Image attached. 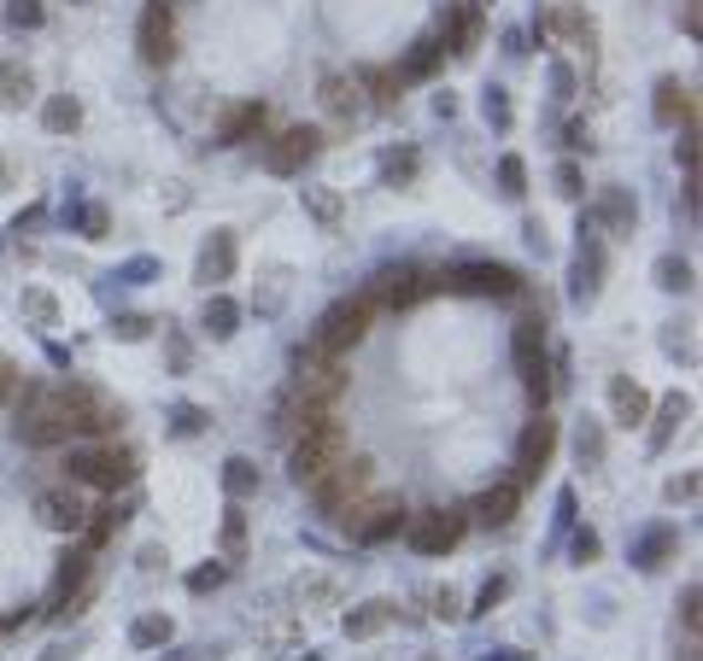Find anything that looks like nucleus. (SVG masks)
I'll use <instances>...</instances> for the list:
<instances>
[{
    "mask_svg": "<svg viewBox=\"0 0 703 661\" xmlns=\"http://www.w3.org/2000/svg\"><path fill=\"white\" fill-rule=\"evenodd\" d=\"M223 492H230L235 504L253 498V492H258V463L253 457H230V463H223Z\"/></svg>",
    "mask_w": 703,
    "mask_h": 661,
    "instance_id": "f704fd0d",
    "label": "nucleus"
},
{
    "mask_svg": "<svg viewBox=\"0 0 703 661\" xmlns=\"http://www.w3.org/2000/svg\"><path fill=\"white\" fill-rule=\"evenodd\" d=\"M30 100V71L18 65V59H0V106L18 112Z\"/></svg>",
    "mask_w": 703,
    "mask_h": 661,
    "instance_id": "473e14b6",
    "label": "nucleus"
},
{
    "mask_svg": "<svg viewBox=\"0 0 703 661\" xmlns=\"http://www.w3.org/2000/svg\"><path fill=\"white\" fill-rule=\"evenodd\" d=\"M59 410H65V427H71V440H106V433L123 422L118 410L106 404V392L89 386V381H65L53 392Z\"/></svg>",
    "mask_w": 703,
    "mask_h": 661,
    "instance_id": "7ed1b4c3",
    "label": "nucleus"
},
{
    "mask_svg": "<svg viewBox=\"0 0 703 661\" xmlns=\"http://www.w3.org/2000/svg\"><path fill=\"white\" fill-rule=\"evenodd\" d=\"M135 53H141V65H153V71H164L176 59V18H171L164 0H147V7H141V18H135Z\"/></svg>",
    "mask_w": 703,
    "mask_h": 661,
    "instance_id": "6e6552de",
    "label": "nucleus"
},
{
    "mask_svg": "<svg viewBox=\"0 0 703 661\" xmlns=\"http://www.w3.org/2000/svg\"><path fill=\"white\" fill-rule=\"evenodd\" d=\"M410 176H417V153H393L387 164H381V182H393V188H399V182H410Z\"/></svg>",
    "mask_w": 703,
    "mask_h": 661,
    "instance_id": "a18cd8bd",
    "label": "nucleus"
},
{
    "mask_svg": "<svg viewBox=\"0 0 703 661\" xmlns=\"http://www.w3.org/2000/svg\"><path fill=\"white\" fill-rule=\"evenodd\" d=\"M546 24H551V30H563L569 41H581V48H592V18H587L581 7H557Z\"/></svg>",
    "mask_w": 703,
    "mask_h": 661,
    "instance_id": "e433bc0d",
    "label": "nucleus"
},
{
    "mask_svg": "<svg viewBox=\"0 0 703 661\" xmlns=\"http://www.w3.org/2000/svg\"><path fill=\"white\" fill-rule=\"evenodd\" d=\"M510 358L522 363V369L546 358V317H540V311H528L522 322L510 328Z\"/></svg>",
    "mask_w": 703,
    "mask_h": 661,
    "instance_id": "b1692460",
    "label": "nucleus"
},
{
    "mask_svg": "<svg viewBox=\"0 0 703 661\" xmlns=\"http://www.w3.org/2000/svg\"><path fill=\"white\" fill-rule=\"evenodd\" d=\"M669 498H697V474H680V481H669Z\"/></svg>",
    "mask_w": 703,
    "mask_h": 661,
    "instance_id": "052dcab7",
    "label": "nucleus"
},
{
    "mask_svg": "<svg viewBox=\"0 0 703 661\" xmlns=\"http://www.w3.org/2000/svg\"><path fill=\"white\" fill-rule=\"evenodd\" d=\"M41 18H48L41 0H7V24L12 30H41Z\"/></svg>",
    "mask_w": 703,
    "mask_h": 661,
    "instance_id": "79ce46f5",
    "label": "nucleus"
},
{
    "mask_svg": "<svg viewBox=\"0 0 703 661\" xmlns=\"http://www.w3.org/2000/svg\"><path fill=\"white\" fill-rule=\"evenodd\" d=\"M505 591H510V580H505V574H492V580L481 586V597H475V614H487L492 603H505Z\"/></svg>",
    "mask_w": 703,
    "mask_h": 661,
    "instance_id": "8fccbe9b",
    "label": "nucleus"
},
{
    "mask_svg": "<svg viewBox=\"0 0 703 661\" xmlns=\"http://www.w3.org/2000/svg\"><path fill=\"white\" fill-rule=\"evenodd\" d=\"M35 661H71V650H65V644H53V650H41Z\"/></svg>",
    "mask_w": 703,
    "mask_h": 661,
    "instance_id": "e2e57ef3",
    "label": "nucleus"
},
{
    "mask_svg": "<svg viewBox=\"0 0 703 661\" xmlns=\"http://www.w3.org/2000/svg\"><path fill=\"white\" fill-rule=\"evenodd\" d=\"M656 287H669V293H692V264L686 258H656Z\"/></svg>",
    "mask_w": 703,
    "mask_h": 661,
    "instance_id": "58836bf2",
    "label": "nucleus"
},
{
    "mask_svg": "<svg viewBox=\"0 0 703 661\" xmlns=\"http://www.w3.org/2000/svg\"><path fill=\"white\" fill-rule=\"evenodd\" d=\"M487 661H528L522 650H499V655H487Z\"/></svg>",
    "mask_w": 703,
    "mask_h": 661,
    "instance_id": "0e129e2a",
    "label": "nucleus"
},
{
    "mask_svg": "<svg viewBox=\"0 0 703 661\" xmlns=\"http://www.w3.org/2000/svg\"><path fill=\"white\" fill-rule=\"evenodd\" d=\"M369 317H376V304H369L364 293L358 299H340L328 304V311L317 317V334H312V351H323V358H346L352 345H358L369 334Z\"/></svg>",
    "mask_w": 703,
    "mask_h": 661,
    "instance_id": "20e7f679",
    "label": "nucleus"
},
{
    "mask_svg": "<svg viewBox=\"0 0 703 661\" xmlns=\"http://www.w3.org/2000/svg\"><path fill=\"white\" fill-rule=\"evenodd\" d=\"M241 545H246V515H241V504H235V509H230V521H223V550L241 556Z\"/></svg>",
    "mask_w": 703,
    "mask_h": 661,
    "instance_id": "09e8293b",
    "label": "nucleus"
},
{
    "mask_svg": "<svg viewBox=\"0 0 703 661\" xmlns=\"http://www.w3.org/2000/svg\"><path fill=\"white\" fill-rule=\"evenodd\" d=\"M369 481H376V463H369V457H340V463L312 486V498H317L323 515H346V509L369 492Z\"/></svg>",
    "mask_w": 703,
    "mask_h": 661,
    "instance_id": "423d86ee",
    "label": "nucleus"
},
{
    "mask_svg": "<svg viewBox=\"0 0 703 661\" xmlns=\"http://www.w3.org/2000/svg\"><path fill=\"white\" fill-rule=\"evenodd\" d=\"M77 223H82V235H89V240H100V235H106V211H100V205H89V211H82Z\"/></svg>",
    "mask_w": 703,
    "mask_h": 661,
    "instance_id": "4d7b16f0",
    "label": "nucleus"
},
{
    "mask_svg": "<svg viewBox=\"0 0 703 661\" xmlns=\"http://www.w3.org/2000/svg\"><path fill=\"white\" fill-rule=\"evenodd\" d=\"M598 556V533H574V562H592Z\"/></svg>",
    "mask_w": 703,
    "mask_h": 661,
    "instance_id": "680f3d73",
    "label": "nucleus"
},
{
    "mask_svg": "<svg viewBox=\"0 0 703 661\" xmlns=\"http://www.w3.org/2000/svg\"><path fill=\"white\" fill-rule=\"evenodd\" d=\"M346 392V369L340 358H323V351H299V399L305 404H335Z\"/></svg>",
    "mask_w": 703,
    "mask_h": 661,
    "instance_id": "ddd939ff",
    "label": "nucleus"
},
{
    "mask_svg": "<svg viewBox=\"0 0 703 661\" xmlns=\"http://www.w3.org/2000/svg\"><path fill=\"white\" fill-rule=\"evenodd\" d=\"M18 386H24V369H18L12 358H0V410H12Z\"/></svg>",
    "mask_w": 703,
    "mask_h": 661,
    "instance_id": "49530a36",
    "label": "nucleus"
},
{
    "mask_svg": "<svg viewBox=\"0 0 703 661\" xmlns=\"http://www.w3.org/2000/svg\"><path fill=\"white\" fill-rule=\"evenodd\" d=\"M674 158L686 164V171H697V123H686V135L674 141Z\"/></svg>",
    "mask_w": 703,
    "mask_h": 661,
    "instance_id": "603ef678",
    "label": "nucleus"
},
{
    "mask_svg": "<svg viewBox=\"0 0 703 661\" xmlns=\"http://www.w3.org/2000/svg\"><path fill=\"white\" fill-rule=\"evenodd\" d=\"M697 603H703V586L692 580L686 591H680V621H686V638H697V614H703Z\"/></svg>",
    "mask_w": 703,
    "mask_h": 661,
    "instance_id": "de8ad7c7",
    "label": "nucleus"
},
{
    "mask_svg": "<svg viewBox=\"0 0 703 661\" xmlns=\"http://www.w3.org/2000/svg\"><path fill=\"white\" fill-rule=\"evenodd\" d=\"M35 515H41V527H53V533H82V521H89V504H82V492L65 481V486L35 492Z\"/></svg>",
    "mask_w": 703,
    "mask_h": 661,
    "instance_id": "4468645a",
    "label": "nucleus"
},
{
    "mask_svg": "<svg viewBox=\"0 0 703 661\" xmlns=\"http://www.w3.org/2000/svg\"><path fill=\"white\" fill-rule=\"evenodd\" d=\"M340 521L358 533V545H387V539H399V533H405L410 509L399 498H369V504H352Z\"/></svg>",
    "mask_w": 703,
    "mask_h": 661,
    "instance_id": "9d476101",
    "label": "nucleus"
},
{
    "mask_svg": "<svg viewBox=\"0 0 703 661\" xmlns=\"http://www.w3.org/2000/svg\"><path fill=\"white\" fill-rule=\"evenodd\" d=\"M610 410L622 427H639V422H651V392L633 375H610Z\"/></svg>",
    "mask_w": 703,
    "mask_h": 661,
    "instance_id": "a211bd4d",
    "label": "nucleus"
},
{
    "mask_svg": "<svg viewBox=\"0 0 703 661\" xmlns=\"http://www.w3.org/2000/svg\"><path fill=\"white\" fill-rule=\"evenodd\" d=\"M258 130H264V100H241V106H230L217 123V147H241V141H253Z\"/></svg>",
    "mask_w": 703,
    "mask_h": 661,
    "instance_id": "6ab92c4d",
    "label": "nucleus"
},
{
    "mask_svg": "<svg viewBox=\"0 0 703 661\" xmlns=\"http://www.w3.org/2000/svg\"><path fill=\"white\" fill-rule=\"evenodd\" d=\"M0 194H7V164H0Z\"/></svg>",
    "mask_w": 703,
    "mask_h": 661,
    "instance_id": "338daca9",
    "label": "nucleus"
},
{
    "mask_svg": "<svg viewBox=\"0 0 703 661\" xmlns=\"http://www.w3.org/2000/svg\"><path fill=\"white\" fill-rule=\"evenodd\" d=\"M235 328H241V304H235L230 293H212V299H205V334H212V340H230Z\"/></svg>",
    "mask_w": 703,
    "mask_h": 661,
    "instance_id": "2f4dec72",
    "label": "nucleus"
},
{
    "mask_svg": "<svg viewBox=\"0 0 703 661\" xmlns=\"http://www.w3.org/2000/svg\"><path fill=\"white\" fill-rule=\"evenodd\" d=\"M446 293H469V299H516L522 293V276L510 264H451V270L434 276Z\"/></svg>",
    "mask_w": 703,
    "mask_h": 661,
    "instance_id": "39448f33",
    "label": "nucleus"
},
{
    "mask_svg": "<svg viewBox=\"0 0 703 661\" xmlns=\"http://www.w3.org/2000/svg\"><path fill=\"white\" fill-rule=\"evenodd\" d=\"M598 276H604V246H598L587 229H581V258H574V287H569V299L574 304H592L598 299Z\"/></svg>",
    "mask_w": 703,
    "mask_h": 661,
    "instance_id": "f3484780",
    "label": "nucleus"
},
{
    "mask_svg": "<svg viewBox=\"0 0 703 661\" xmlns=\"http://www.w3.org/2000/svg\"><path fill=\"white\" fill-rule=\"evenodd\" d=\"M674 545H680V527H651V533H639V539H633V568H663L669 562V556H674Z\"/></svg>",
    "mask_w": 703,
    "mask_h": 661,
    "instance_id": "5701e85b",
    "label": "nucleus"
},
{
    "mask_svg": "<svg viewBox=\"0 0 703 661\" xmlns=\"http://www.w3.org/2000/svg\"><path fill=\"white\" fill-rule=\"evenodd\" d=\"M230 276H235V235L230 229H212V240H205V252H200V281L217 287V281H230Z\"/></svg>",
    "mask_w": 703,
    "mask_h": 661,
    "instance_id": "4be33fe9",
    "label": "nucleus"
},
{
    "mask_svg": "<svg viewBox=\"0 0 703 661\" xmlns=\"http://www.w3.org/2000/svg\"><path fill=\"white\" fill-rule=\"evenodd\" d=\"M12 416H18V422H12L18 445L48 451V445H65V440H71L65 410H59L53 386H35V381H24V386H18V399H12Z\"/></svg>",
    "mask_w": 703,
    "mask_h": 661,
    "instance_id": "f03ea898",
    "label": "nucleus"
},
{
    "mask_svg": "<svg viewBox=\"0 0 703 661\" xmlns=\"http://www.w3.org/2000/svg\"><path fill=\"white\" fill-rule=\"evenodd\" d=\"M563 147H569V153H587V147H592L587 123H569V130H563Z\"/></svg>",
    "mask_w": 703,
    "mask_h": 661,
    "instance_id": "13d9d810",
    "label": "nucleus"
},
{
    "mask_svg": "<svg viewBox=\"0 0 703 661\" xmlns=\"http://www.w3.org/2000/svg\"><path fill=\"white\" fill-rule=\"evenodd\" d=\"M77 123H82V106L71 94H53L48 106H41V130H48V135H71Z\"/></svg>",
    "mask_w": 703,
    "mask_h": 661,
    "instance_id": "72a5a7b5",
    "label": "nucleus"
},
{
    "mask_svg": "<svg viewBox=\"0 0 703 661\" xmlns=\"http://www.w3.org/2000/svg\"><path fill=\"white\" fill-rule=\"evenodd\" d=\"M305 211L335 229V223H340V194H328V188H305Z\"/></svg>",
    "mask_w": 703,
    "mask_h": 661,
    "instance_id": "a19ab883",
    "label": "nucleus"
},
{
    "mask_svg": "<svg viewBox=\"0 0 703 661\" xmlns=\"http://www.w3.org/2000/svg\"><path fill=\"white\" fill-rule=\"evenodd\" d=\"M135 451L130 445H112V440H100V445H71L65 451V474H71V486H94V492H123V486H135Z\"/></svg>",
    "mask_w": 703,
    "mask_h": 661,
    "instance_id": "f257e3e1",
    "label": "nucleus"
},
{
    "mask_svg": "<svg viewBox=\"0 0 703 661\" xmlns=\"http://www.w3.org/2000/svg\"><path fill=\"white\" fill-rule=\"evenodd\" d=\"M463 533H469V515L463 509H422V515H410L405 521V539L417 556H446V550H458L463 545Z\"/></svg>",
    "mask_w": 703,
    "mask_h": 661,
    "instance_id": "0eeeda50",
    "label": "nucleus"
},
{
    "mask_svg": "<svg viewBox=\"0 0 703 661\" xmlns=\"http://www.w3.org/2000/svg\"><path fill=\"white\" fill-rule=\"evenodd\" d=\"M557 194H563V199H581L587 194V176H581V164H574V158L557 164Z\"/></svg>",
    "mask_w": 703,
    "mask_h": 661,
    "instance_id": "37998d69",
    "label": "nucleus"
},
{
    "mask_svg": "<svg viewBox=\"0 0 703 661\" xmlns=\"http://www.w3.org/2000/svg\"><path fill=\"white\" fill-rule=\"evenodd\" d=\"M171 632H176V621L164 609H153V614H141V621L130 627V644L135 650H164V644H171Z\"/></svg>",
    "mask_w": 703,
    "mask_h": 661,
    "instance_id": "7c9ffc66",
    "label": "nucleus"
},
{
    "mask_svg": "<svg viewBox=\"0 0 703 661\" xmlns=\"http://www.w3.org/2000/svg\"><path fill=\"white\" fill-rule=\"evenodd\" d=\"M551 451H557V422L540 410V416H533V422L522 427V440H516V474H510V481L528 492V486L551 468Z\"/></svg>",
    "mask_w": 703,
    "mask_h": 661,
    "instance_id": "9b49d317",
    "label": "nucleus"
},
{
    "mask_svg": "<svg viewBox=\"0 0 703 661\" xmlns=\"http://www.w3.org/2000/svg\"><path fill=\"white\" fill-rule=\"evenodd\" d=\"M481 112H487L492 130H510V94H505V89H487V94H481Z\"/></svg>",
    "mask_w": 703,
    "mask_h": 661,
    "instance_id": "c03bdc74",
    "label": "nucleus"
},
{
    "mask_svg": "<svg viewBox=\"0 0 703 661\" xmlns=\"http://www.w3.org/2000/svg\"><path fill=\"white\" fill-rule=\"evenodd\" d=\"M123 521H130V509H123V504H100V509H89V521H82V545L100 550V545H106Z\"/></svg>",
    "mask_w": 703,
    "mask_h": 661,
    "instance_id": "cd10ccee",
    "label": "nucleus"
},
{
    "mask_svg": "<svg viewBox=\"0 0 703 661\" xmlns=\"http://www.w3.org/2000/svg\"><path fill=\"white\" fill-rule=\"evenodd\" d=\"M499 194H505V199H522V194H528V164L516 158V153L499 158Z\"/></svg>",
    "mask_w": 703,
    "mask_h": 661,
    "instance_id": "ea45409f",
    "label": "nucleus"
},
{
    "mask_svg": "<svg viewBox=\"0 0 703 661\" xmlns=\"http://www.w3.org/2000/svg\"><path fill=\"white\" fill-rule=\"evenodd\" d=\"M440 41H446L458 59H469L475 48H481V12H475V7H458V18H451V30H446Z\"/></svg>",
    "mask_w": 703,
    "mask_h": 661,
    "instance_id": "c85d7f7f",
    "label": "nucleus"
},
{
    "mask_svg": "<svg viewBox=\"0 0 703 661\" xmlns=\"http://www.w3.org/2000/svg\"><path fill=\"white\" fill-rule=\"evenodd\" d=\"M89 574H94V550L82 545V550H71L65 562H59V574H53V591H48V603H71V597L89 586Z\"/></svg>",
    "mask_w": 703,
    "mask_h": 661,
    "instance_id": "412c9836",
    "label": "nucleus"
},
{
    "mask_svg": "<svg viewBox=\"0 0 703 661\" xmlns=\"http://www.w3.org/2000/svg\"><path fill=\"white\" fill-rule=\"evenodd\" d=\"M434 287H440V281H434L422 264H393V270H381L376 281H369L364 299L369 304H387V311H410L422 293H434Z\"/></svg>",
    "mask_w": 703,
    "mask_h": 661,
    "instance_id": "1a4fd4ad",
    "label": "nucleus"
},
{
    "mask_svg": "<svg viewBox=\"0 0 703 661\" xmlns=\"http://www.w3.org/2000/svg\"><path fill=\"white\" fill-rule=\"evenodd\" d=\"M604 427H598V422H581V433H574V463H581V468H598V463H604Z\"/></svg>",
    "mask_w": 703,
    "mask_h": 661,
    "instance_id": "c9c22d12",
    "label": "nucleus"
},
{
    "mask_svg": "<svg viewBox=\"0 0 703 661\" xmlns=\"http://www.w3.org/2000/svg\"><path fill=\"white\" fill-rule=\"evenodd\" d=\"M434 614H440V621H458V614H463V597L451 591V586H446V591H434Z\"/></svg>",
    "mask_w": 703,
    "mask_h": 661,
    "instance_id": "864d4df0",
    "label": "nucleus"
},
{
    "mask_svg": "<svg viewBox=\"0 0 703 661\" xmlns=\"http://www.w3.org/2000/svg\"><path fill=\"white\" fill-rule=\"evenodd\" d=\"M24 311H30L35 322H53V317H59V311H53V299H48V293H24Z\"/></svg>",
    "mask_w": 703,
    "mask_h": 661,
    "instance_id": "5fc2aeb1",
    "label": "nucleus"
},
{
    "mask_svg": "<svg viewBox=\"0 0 703 661\" xmlns=\"http://www.w3.org/2000/svg\"><path fill=\"white\" fill-rule=\"evenodd\" d=\"M440 59H446V41H440V35H422L417 48H410V59L399 65V76H405V82H422V76L440 71Z\"/></svg>",
    "mask_w": 703,
    "mask_h": 661,
    "instance_id": "c756f323",
    "label": "nucleus"
},
{
    "mask_svg": "<svg viewBox=\"0 0 703 661\" xmlns=\"http://www.w3.org/2000/svg\"><path fill=\"white\" fill-rule=\"evenodd\" d=\"M147 328H153L147 317H123V322L112 328V334H118V340H141V334H147Z\"/></svg>",
    "mask_w": 703,
    "mask_h": 661,
    "instance_id": "bf43d9fd",
    "label": "nucleus"
},
{
    "mask_svg": "<svg viewBox=\"0 0 703 661\" xmlns=\"http://www.w3.org/2000/svg\"><path fill=\"white\" fill-rule=\"evenodd\" d=\"M692 416V399H686V392H669V399L663 404H656V427H651V451H663L669 440H674V427L680 422H686Z\"/></svg>",
    "mask_w": 703,
    "mask_h": 661,
    "instance_id": "bb28decb",
    "label": "nucleus"
},
{
    "mask_svg": "<svg viewBox=\"0 0 703 661\" xmlns=\"http://www.w3.org/2000/svg\"><path fill=\"white\" fill-rule=\"evenodd\" d=\"M393 614H399V609H393L387 597H376V603H364V609L346 614V638H376V632L393 627Z\"/></svg>",
    "mask_w": 703,
    "mask_h": 661,
    "instance_id": "a878e982",
    "label": "nucleus"
},
{
    "mask_svg": "<svg viewBox=\"0 0 703 661\" xmlns=\"http://www.w3.org/2000/svg\"><path fill=\"white\" fill-rule=\"evenodd\" d=\"M592 217L604 223V229L622 240V235H633V223H639V205H633V194L628 188H604L598 194V205H592Z\"/></svg>",
    "mask_w": 703,
    "mask_h": 661,
    "instance_id": "aec40b11",
    "label": "nucleus"
},
{
    "mask_svg": "<svg viewBox=\"0 0 703 661\" xmlns=\"http://www.w3.org/2000/svg\"><path fill=\"white\" fill-rule=\"evenodd\" d=\"M656 123H669V130H680V123H697V106H692V89L680 76H663L656 82V100H651Z\"/></svg>",
    "mask_w": 703,
    "mask_h": 661,
    "instance_id": "dca6fc26",
    "label": "nucleus"
},
{
    "mask_svg": "<svg viewBox=\"0 0 703 661\" xmlns=\"http://www.w3.org/2000/svg\"><path fill=\"white\" fill-rule=\"evenodd\" d=\"M317 153H323V135L305 130V123H294V130H282L271 147H264V171L271 176H299Z\"/></svg>",
    "mask_w": 703,
    "mask_h": 661,
    "instance_id": "f8f14e48",
    "label": "nucleus"
},
{
    "mask_svg": "<svg viewBox=\"0 0 703 661\" xmlns=\"http://www.w3.org/2000/svg\"><path fill=\"white\" fill-rule=\"evenodd\" d=\"M680 661H697V638H686V650H680Z\"/></svg>",
    "mask_w": 703,
    "mask_h": 661,
    "instance_id": "69168bd1",
    "label": "nucleus"
},
{
    "mask_svg": "<svg viewBox=\"0 0 703 661\" xmlns=\"http://www.w3.org/2000/svg\"><path fill=\"white\" fill-rule=\"evenodd\" d=\"M200 427H205V410L200 404H182L176 410V433H200Z\"/></svg>",
    "mask_w": 703,
    "mask_h": 661,
    "instance_id": "6e6d98bb",
    "label": "nucleus"
},
{
    "mask_svg": "<svg viewBox=\"0 0 703 661\" xmlns=\"http://www.w3.org/2000/svg\"><path fill=\"white\" fill-rule=\"evenodd\" d=\"M358 89L369 94V106H376V112H393V106H399V89H405V76L399 71H358Z\"/></svg>",
    "mask_w": 703,
    "mask_h": 661,
    "instance_id": "393cba45",
    "label": "nucleus"
},
{
    "mask_svg": "<svg viewBox=\"0 0 703 661\" xmlns=\"http://www.w3.org/2000/svg\"><path fill=\"white\" fill-rule=\"evenodd\" d=\"M323 106H328V112H340V117H352V112H358V82L323 76Z\"/></svg>",
    "mask_w": 703,
    "mask_h": 661,
    "instance_id": "4c0bfd02",
    "label": "nucleus"
},
{
    "mask_svg": "<svg viewBox=\"0 0 703 661\" xmlns=\"http://www.w3.org/2000/svg\"><path fill=\"white\" fill-rule=\"evenodd\" d=\"M223 580H230V568H217V562H212V568H194V574H189V591H217Z\"/></svg>",
    "mask_w": 703,
    "mask_h": 661,
    "instance_id": "3c124183",
    "label": "nucleus"
},
{
    "mask_svg": "<svg viewBox=\"0 0 703 661\" xmlns=\"http://www.w3.org/2000/svg\"><path fill=\"white\" fill-rule=\"evenodd\" d=\"M516 509H522V486H516V481H492L481 498H475V521L499 533V527L516 521Z\"/></svg>",
    "mask_w": 703,
    "mask_h": 661,
    "instance_id": "2eb2a0df",
    "label": "nucleus"
}]
</instances>
